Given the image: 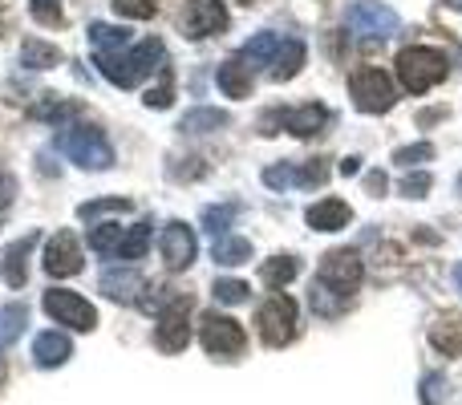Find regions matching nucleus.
I'll return each mask as SVG.
<instances>
[{
	"label": "nucleus",
	"instance_id": "49530a36",
	"mask_svg": "<svg viewBox=\"0 0 462 405\" xmlns=\"http://www.w3.org/2000/svg\"><path fill=\"white\" fill-rule=\"evenodd\" d=\"M455 284L462 288V263H458V268H455Z\"/></svg>",
	"mask_w": 462,
	"mask_h": 405
},
{
	"label": "nucleus",
	"instance_id": "f3484780",
	"mask_svg": "<svg viewBox=\"0 0 462 405\" xmlns=\"http://www.w3.org/2000/svg\"><path fill=\"white\" fill-rule=\"evenodd\" d=\"M304 219H309L312 231H341V227H349L353 211H349L345 199H320L304 211Z\"/></svg>",
	"mask_w": 462,
	"mask_h": 405
},
{
	"label": "nucleus",
	"instance_id": "f8f14e48",
	"mask_svg": "<svg viewBox=\"0 0 462 405\" xmlns=\"http://www.w3.org/2000/svg\"><path fill=\"white\" fill-rule=\"evenodd\" d=\"M41 268H45V276H53V280L78 276V272L86 268V255H81L78 235H73V231H57V235H49L45 255H41Z\"/></svg>",
	"mask_w": 462,
	"mask_h": 405
},
{
	"label": "nucleus",
	"instance_id": "3c124183",
	"mask_svg": "<svg viewBox=\"0 0 462 405\" xmlns=\"http://www.w3.org/2000/svg\"><path fill=\"white\" fill-rule=\"evenodd\" d=\"M0 223H5V211H0Z\"/></svg>",
	"mask_w": 462,
	"mask_h": 405
},
{
	"label": "nucleus",
	"instance_id": "9d476101",
	"mask_svg": "<svg viewBox=\"0 0 462 405\" xmlns=\"http://www.w3.org/2000/svg\"><path fill=\"white\" fill-rule=\"evenodd\" d=\"M199 341L211 357H239L247 345V333L239 320L224 317V312H203L199 320Z\"/></svg>",
	"mask_w": 462,
	"mask_h": 405
},
{
	"label": "nucleus",
	"instance_id": "2f4dec72",
	"mask_svg": "<svg viewBox=\"0 0 462 405\" xmlns=\"http://www.w3.org/2000/svg\"><path fill=\"white\" fill-rule=\"evenodd\" d=\"M24 320H29L24 304H5L0 308V341H16L24 333Z\"/></svg>",
	"mask_w": 462,
	"mask_h": 405
},
{
	"label": "nucleus",
	"instance_id": "4468645a",
	"mask_svg": "<svg viewBox=\"0 0 462 405\" xmlns=\"http://www.w3.org/2000/svg\"><path fill=\"white\" fill-rule=\"evenodd\" d=\"M146 276L143 272H134V268H106L102 272V292L110 296V300H118V304H143V296H146Z\"/></svg>",
	"mask_w": 462,
	"mask_h": 405
},
{
	"label": "nucleus",
	"instance_id": "6e6552de",
	"mask_svg": "<svg viewBox=\"0 0 462 405\" xmlns=\"http://www.w3.org/2000/svg\"><path fill=\"white\" fill-rule=\"evenodd\" d=\"M41 304H45V317L53 320V325H65V328H73V333H94L97 328V308L86 296L69 292V288H49V292L41 296Z\"/></svg>",
	"mask_w": 462,
	"mask_h": 405
},
{
	"label": "nucleus",
	"instance_id": "a878e982",
	"mask_svg": "<svg viewBox=\"0 0 462 405\" xmlns=\"http://www.w3.org/2000/svg\"><path fill=\"white\" fill-rule=\"evenodd\" d=\"M211 260L224 263V268H239V263L252 260V244L244 235H219L216 247H211Z\"/></svg>",
	"mask_w": 462,
	"mask_h": 405
},
{
	"label": "nucleus",
	"instance_id": "412c9836",
	"mask_svg": "<svg viewBox=\"0 0 462 405\" xmlns=\"http://www.w3.org/2000/svg\"><path fill=\"white\" fill-rule=\"evenodd\" d=\"M227 110H216V106H195L179 118V134H216V130L227 126Z\"/></svg>",
	"mask_w": 462,
	"mask_h": 405
},
{
	"label": "nucleus",
	"instance_id": "39448f33",
	"mask_svg": "<svg viewBox=\"0 0 462 405\" xmlns=\"http://www.w3.org/2000/svg\"><path fill=\"white\" fill-rule=\"evenodd\" d=\"M328 122H333V114L320 102L288 106V110L280 106V110L260 114V134H280V130H288V134H296V138H312V134H325Z\"/></svg>",
	"mask_w": 462,
	"mask_h": 405
},
{
	"label": "nucleus",
	"instance_id": "09e8293b",
	"mask_svg": "<svg viewBox=\"0 0 462 405\" xmlns=\"http://www.w3.org/2000/svg\"><path fill=\"white\" fill-rule=\"evenodd\" d=\"M458 195H462V175H458Z\"/></svg>",
	"mask_w": 462,
	"mask_h": 405
},
{
	"label": "nucleus",
	"instance_id": "ddd939ff",
	"mask_svg": "<svg viewBox=\"0 0 462 405\" xmlns=\"http://www.w3.org/2000/svg\"><path fill=\"white\" fill-rule=\"evenodd\" d=\"M159 247H162V263H167L171 272H187L195 263V255H199V239H195V231L179 219L162 227Z\"/></svg>",
	"mask_w": 462,
	"mask_h": 405
},
{
	"label": "nucleus",
	"instance_id": "de8ad7c7",
	"mask_svg": "<svg viewBox=\"0 0 462 405\" xmlns=\"http://www.w3.org/2000/svg\"><path fill=\"white\" fill-rule=\"evenodd\" d=\"M447 5H450V8H458V13H462V0H447Z\"/></svg>",
	"mask_w": 462,
	"mask_h": 405
},
{
	"label": "nucleus",
	"instance_id": "c756f323",
	"mask_svg": "<svg viewBox=\"0 0 462 405\" xmlns=\"http://www.w3.org/2000/svg\"><path fill=\"white\" fill-rule=\"evenodd\" d=\"M126 211H134V203H130V199H94V203H81L78 207V219L81 223H94L97 215H126Z\"/></svg>",
	"mask_w": 462,
	"mask_h": 405
},
{
	"label": "nucleus",
	"instance_id": "1a4fd4ad",
	"mask_svg": "<svg viewBox=\"0 0 462 405\" xmlns=\"http://www.w3.org/2000/svg\"><path fill=\"white\" fill-rule=\"evenodd\" d=\"M345 24H349L357 37H369V41H385L398 32V13H393L390 5H382V0H353L349 8H345Z\"/></svg>",
	"mask_w": 462,
	"mask_h": 405
},
{
	"label": "nucleus",
	"instance_id": "bb28decb",
	"mask_svg": "<svg viewBox=\"0 0 462 405\" xmlns=\"http://www.w3.org/2000/svg\"><path fill=\"white\" fill-rule=\"evenodd\" d=\"M296 276H300V260H296V255H276V260H268V263L260 268V280H263L268 288H276V292H280L284 284H292Z\"/></svg>",
	"mask_w": 462,
	"mask_h": 405
},
{
	"label": "nucleus",
	"instance_id": "79ce46f5",
	"mask_svg": "<svg viewBox=\"0 0 462 405\" xmlns=\"http://www.w3.org/2000/svg\"><path fill=\"white\" fill-rule=\"evenodd\" d=\"M13 195H16V179L0 170V211H5V207L13 203Z\"/></svg>",
	"mask_w": 462,
	"mask_h": 405
},
{
	"label": "nucleus",
	"instance_id": "c03bdc74",
	"mask_svg": "<svg viewBox=\"0 0 462 405\" xmlns=\"http://www.w3.org/2000/svg\"><path fill=\"white\" fill-rule=\"evenodd\" d=\"M357 170H361V159H357V154H349V159L341 162V175L349 179V175H357Z\"/></svg>",
	"mask_w": 462,
	"mask_h": 405
},
{
	"label": "nucleus",
	"instance_id": "f257e3e1",
	"mask_svg": "<svg viewBox=\"0 0 462 405\" xmlns=\"http://www.w3.org/2000/svg\"><path fill=\"white\" fill-rule=\"evenodd\" d=\"M94 65L110 86L118 89H138L146 78L167 69V45L159 37H146L143 45H130L122 53H94Z\"/></svg>",
	"mask_w": 462,
	"mask_h": 405
},
{
	"label": "nucleus",
	"instance_id": "aec40b11",
	"mask_svg": "<svg viewBox=\"0 0 462 405\" xmlns=\"http://www.w3.org/2000/svg\"><path fill=\"white\" fill-rule=\"evenodd\" d=\"M89 45H94V53H122V49L134 45V32H130L126 24L94 21L89 24Z\"/></svg>",
	"mask_w": 462,
	"mask_h": 405
},
{
	"label": "nucleus",
	"instance_id": "e433bc0d",
	"mask_svg": "<svg viewBox=\"0 0 462 405\" xmlns=\"http://www.w3.org/2000/svg\"><path fill=\"white\" fill-rule=\"evenodd\" d=\"M430 159H434V146L430 143H414V146H398V151H393V162H402V167L430 162Z\"/></svg>",
	"mask_w": 462,
	"mask_h": 405
},
{
	"label": "nucleus",
	"instance_id": "0eeeda50",
	"mask_svg": "<svg viewBox=\"0 0 462 405\" xmlns=\"http://www.w3.org/2000/svg\"><path fill=\"white\" fill-rule=\"evenodd\" d=\"M349 97L361 114H385L398 102V89H393L390 73H382L377 65H361L349 73Z\"/></svg>",
	"mask_w": 462,
	"mask_h": 405
},
{
	"label": "nucleus",
	"instance_id": "c9c22d12",
	"mask_svg": "<svg viewBox=\"0 0 462 405\" xmlns=\"http://www.w3.org/2000/svg\"><path fill=\"white\" fill-rule=\"evenodd\" d=\"M114 8H118L126 21H151V16L159 13V0H114Z\"/></svg>",
	"mask_w": 462,
	"mask_h": 405
},
{
	"label": "nucleus",
	"instance_id": "423d86ee",
	"mask_svg": "<svg viewBox=\"0 0 462 405\" xmlns=\"http://www.w3.org/2000/svg\"><path fill=\"white\" fill-rule=\"evenodd\" d=\"M361 280H365V263H361V255L349 252V247H337V252H328L325 260H320L312 284H320L325 292H333V296H341V300L353 304V292L361 288Z\"/></svg>",
	"mask_w": 462,
	"mask_h": 405
},
{
	"label": "nucleus",
	"instance_id": "2eb2a0df",
	"mask_svg": "<svg viewBox=\"0 0 462 405\" xmlns=\"http://www.w3.org/2000/svg\"><path fill=\"white\" fill-rule=\"evenodd\" d=\"M37 244H41V231H29V235H21L16 244H8V252L0 255V268H5L8 288H24V280H29V255Z\"/></svg>",
	"mask_w": 462,
	"mask_h": 405
},
{
	"label": "nucleus",
	"instance_id": "8fccbe9b",
	"mask_svg": "<svg viewBox=\"0 0 462 405\" xmlns=\"http://www.w3.org/2000/svg\"><path fill=\"white\" fill-rule=\"evenodd\" d=\"M239 5H252V0H239Z\"/></svg>",
	"mask_w": 462,
	"mask_h": 405
},
{
	"label": "nucleus",
	"instance_id": "5701e85b",
	"mask_svg": "<svg viewBox=\"0 0 462 405\" xmlns=\"http://www.w3.org/2000/svg\"><path fill=\"white\" fill-rule=\"evenodd\" d=\"M216 81L227 97H252V69H247L239 57H227V61L219 65Z\"/></svg>",
	"mask_w": 462,
	"mask_h": 405
},
{
	"label": "nucleus",
	"instance_id": "cd10ccee",
	"mask_svg": "<svg viewBox=\"0 0 462 405\" xmlns=\"http://www.w3.org/2000/svg\"><path fill=\"white\" fill-rule=\"evenodd\" d=\"M325 179H328V162L325 159L292 162V187H304V191H312V187H320Z\"/></svg>",
	"mask_w": 462,
	"mask_h": 405
},
{
	"label": "nucleus",
	"instance_id": "37998d69",
	"mask_svg": "<svg viewBox=\"0 0 462 405\" xmlns=\"http://www.w3.org/2000/svg\"><path fill=\"white\" fill-rule=\"evenodd\" d=\"M365 187H369V195H377V199H382V195H385V187H390V179H385L382 170H374V175L365 179Z\"/></svg>",
	"mask_w": 462,
	"mask_h": 405
},
{
	"label": "nucleus",
	"instance_id": "c85d7f7f",
	"mask_svg": "<svg viewBox=\"0 0 462 405\" xmlns=\"http://www.w3.org/2000/svg\"><path fill=\"white\" fill-rule=\"evenodd\" d=\"M239 215V203H219V207H203V227L211 231V235H227L231 219Z\"/></svg>",
	"mask_w": 462,
	"mask_h": 405
},
{
	"label": "nucleus",
	"instance_id": "6ab92c4d",
	"mask_svg": "<svg viewBox=\"0 0 462 405\" xmlns=\"http://www.w3.org/2000/svg\"><path fill=\"white\" fill-rule=\"evenodd\" d=\"M430 345L447 357H462V317L458 312H442L430 325Z\"/></svg>",
	"mask_w": 462,
	"mask_h": 405
},
{
	"label": "nucleus",
	"instance_id": "4be33fe9",
	"mask_svg": "<svg viewBox=\"0 0 462 405\" xmlns=\"http://www.w3.org/2000/svg\"><path fill=\"white\" fill-rule=\"evenodd\" d=\"M151 231H154L151 219H143V223H134V227H126V231H122V244L114 247V260H122V263L143 260L146 247H151Z\"/></svg>",
	"mask_w": 462,
	"mask_h": 405
},
{
	"label": "nucleus",
	"instance_id": "f704fd0d",
	"mask_svg": "<svg viewBox=\"0 0 462 405\" xmlns=\"http://www.w3.org/2000/svg\"><path fill=\"white\" fill-rule=\"evenodd\" d=\"M247 292H252V288H247L244 280H231V276H224V280H216V284H211V296H216L219 304H244Z\"/></svg>",
	"mask_w": 462,
	"mask_h": 405
},
{
	"label": "nucleus",
	"instance_id": "a18cd8bd",
	"mask_svg": "<svg viewBox=\"0 0 462 405\" xmlns=\"http://www.w3.org/2000/svg\"><path fill=\"white\" fill-rule=\"evenodd\" d=\"M0 382H5V341H0Z\"/></svg>",
	"mask_w": 462,
	"mask_h": 405
},
{
	"label": "nucleus",
	"instance_id": "393cba45",
	"mask_svg": "<svg viewBox=\"0 0 462 405\" xmlns=\"http://www.w3.org/2000/svg\"><path fill=\"white\" fill-rule=\"evenodd\" d=\"M21 65L24 69H53V65H61V49L53 45V41H24L21 45Z\"/></svg>",
	"mask_w": 462,
	"mask_h": 405
},
{
	"label": "nucleus",
	"instance_id": "dca6fc26",
	"mask_svg": "<svg viewBox=\"0 0 462 405\" xmlns=\"http://www.w3.org/2000/svg\"><path fill=\"white\" fill-rule=\"evenodd\" d=\"M304 61H309V49H304V41L284 37V41H280V49H276V57H272V65H268V78L272 81H292L296 73L304 69Z\"/></svg>",
	"mask_w": 462,
	"mask_h": 405
},
{
	"label": "nucleus",
	"instance_id": "7c9ffc66",
	"mask_svg": "<svg viewBox=\"0 0 462 405\" xmlns=\"http://www.w3.org/2000/svg\"><path fill=\"white\" fill-rule=\"evenodd\" d=\"M122 231L126 227H118V223H97V227L89 231V247H94L97 255H114V247L122 244Z\"/></svg>",
	"mask_w": 462,
	"mask_h": 405
},
{
	"label": "nucleus",
	"instance_id": "9b49d317",
	"mask_svg": "<svg viewBox=\"0 0 462 405\" xmlns=\"http://www.w3.org/2000/svg\"><path fill=\"white\" fill-rule=\"evenodd\" d=\"M179 29L187 41H203V37H219L227 29V8L224 0H183L179 13Z\"/></svg>",
	"mask_w": 462,
	"mask_h": 405
},
{
	"label": "nucleus",
	"instance_id": "4c0bfd02",
	"mask_svg": "<svg viewBox=\"0 0 462 405\" xmlns=\"http://www.w3.org/2000/svg\"><path fill=\"white\" fill-rule=\"evenodd\" d=\"M32 21L37 24H49V29H57L61 24V0H32Z\"/></svg>",
	"mask_w": 462,
	"mask_h": 405
},
{
	"label": "nucleus",
	"instance_id": "7ed1b4c3",
	"mask_svg": "<svg viewBox=\"0 0 462 405\" xmlns=\"http://www.w3.org/2000/svg\"><path fill=\"white\" fill-rule=\"evenodd\" d=\"M57 146L69 154V162H78L81 170H106L114 167V146L110 138L102 134V126H61L57 134Z\"/></svg>",
	"mask_w": 462,
	"mask_h": 405
},
{
	"label": "nucleus",
	"instance_id": "a19ab883",
	"mask_svg": "<svg viewBox=\"0 0 462 405\" xmlns=\"http://www.w3.org/2000/svg\"><path fill=\"white\" fill-rule=\"evenodd\" d=\"M199 175H208V162L203 159H191V167H171V179H179V183L183 179H199Z\"/></svg>",
	"mask_w": 462,
	"mask_h": 405
},
{
	"label": "nucleus",
	"instance_id": "20e7f679",
	"mask_svg": "<svg viewBox=\"0 0 462 405\" xmlns=\"http://www.w3.org/2000/svg\"><path fill=\"white\" fill-rule=\"evenodd\" d=\"M255 328H260V341L268 345V349L292 345L296 333H300V308H296V300L284 292L268 296V300L260 304V312H255Z\"/></svg>",
	"mask_w": 462,
	"mask_h": 405
},
{
	"label": "nucleus",
	"instance_id": "58836bf2",
	"mask_svg": "<svg viewBox=\"0 0 462 405\" xmlns=\"http://www.w3.org/2000/svg\"><path fill=\"white\" fill-rule=\"evenodd\" d=\"M430 187H434V179L426 175V170L402 179V195H406V199H426V191H430Z\"/></svg>",
	"mask_w": 462,
	"mask_h": 405
},
{
	"label": "nucleus",
	"instance_id": "a211bd4d",
	"mask_svg": "<svg viewBox=\"0 0 462 405\" xmlns=\"http://www.w3.org/2000/svg\"><path fill=\"white\" fill-rule=\"evenodd\" d=\"M69 357H73V341L65 333H41L37 341H32V361H37V369H57Z\"/></svg>",
	"mask_w": 462,
	"mask_h": 405
},
{
	"label": "nucleus",
	"instance_id": "473e14b6",
	"mask_svg": "<svg viewBox=\"0 0 462 405\" xmlns=\"http://www.w3.org/2000/svg\"><path fill=\"white\" fill-rule=\"evenodd\" d=\"M78 110H81L78 102H41L37 110H32V118H45V122H53V126H65V122L78 118Z\"/></svg>",
	"mask_w": 462,
	"mask_h": 405
},
{
	"label": "nucleus",
	"instance_id": "72a5a7b5",
	"mask_svg": "<svg viewBox=\"0 0 462 405\" xmlns=\"http://www.w3.org/2000/svg\"><path fill=\"white\" fill-rule=\"evenodd\" d=\"M159 78H162L159 86H154V89H146V94H143V102L151 106V110H167V106L175 102V78H171V69H162Z\"/></svg>",
	"mask_w": 462,
	"mask_h": 405
},
{
	"label": "nucleus",
	"instance_id": "f03ea898",
	"mask_svg": "<svg viewBox=\"0 0 462 405\" xmlns=\"http://www.w3.org/2000/svg\"><path fill=\"white\" fill-rule=\"evenodd\" d=\"M447 73H450V61L442 49L414 45V49H402L398 53V81L406 94H426V89H434L439 81H447Z\"/></svg>",
	"mask_w": 462,
	"mask_h": 405
},
{
	"label": "nucleus",
	"instance_id": "b1692460",
	"mask_svg": "<svg viewBox=\"0 0 462 405\" xmlns=\"http://www.w3.org/2000/svg\"><path fill=\"white\" fill-rule=\"evenodd\" d=\"M280 32H255L252 41H247L244 49H239V61L247 65V69H260V65H272V57H276V49H280Z\"/></svg>",
	"mask_w": 462,
	"mask_h": 405
},
{
	"label": "nucleus",
	"instance_id": "ea45409f",
	"mask_svg": "<svg viewBox=\"0 0 462 405\" xmlns=\"http://www.w3.org/2000/svg\"><path fill=\"white\" fill-rule=\"evenodd\" d=\"M442 385H447V382H442V373H430V377H426V382H422V401H426V405H439V401H442Z\"/></svg>",
	"mask_w": 462,
	"mask_h": 405
}]
</instances>
